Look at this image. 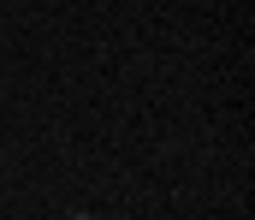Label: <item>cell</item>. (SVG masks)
Here are the masks:
<instances>
[]
</instances>
